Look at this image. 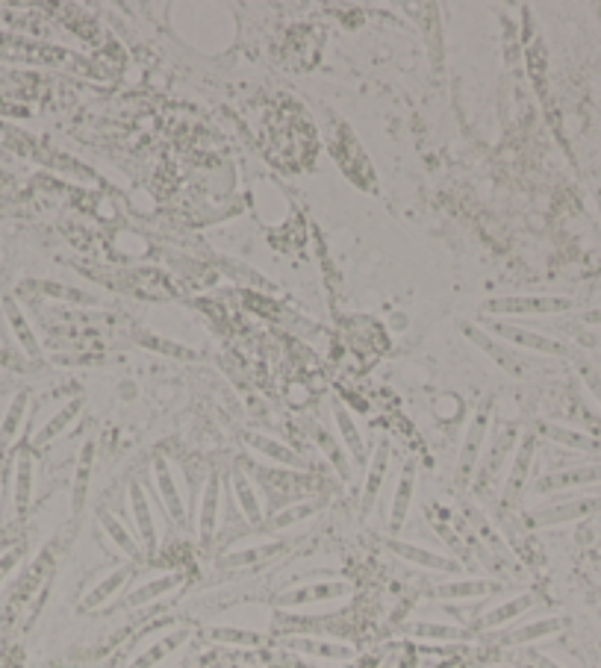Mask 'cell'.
Segmentation results:
<instances>
[{"label":"cell","instance_id":"1","mask_svg":"<svg viewBox=\"0 0 601 668\" xmlns=\"http://www.w3.org/2000/svg\"><path fill=\"white\" fill-rule=\"evenodd\" d=\"M516 442H519L516 424L498 421V424H495V433H492L490 439V451H487V457L478 463V471H475V477H472V486H475V495H478V498H487V492L495 486V480H498V474H501V465L507 463V457L516 451Z\"/></svg>","mask_w":601,"mask_h":668},{"label":"cell","instance_id":"2","mask_svg":"<svg viewBox=\"0 0 601 668\" xmlns=\"http://www.w3.org/2000/svg\"><path fill=\"white\" fill-rule=\"evenodd\" d=\"M490 418L492 401L484 398L478 404L475 415H472L469 427H466V439H463V448H460V457H457V471H454L457 486H472V477L478 471L481 454H484V442H487V433H490Z\"/></svg>","mask_w":601,"mask_h":668},{"label":"cell","instance_id":"3","mask_svg":"<svg viewBox=\"0 0 601 668\" xmlns=\"http://www.w3.org/2000/svg\"><path fill=\"white\" fill-rule=\"evenodd\" d=\"M463 336H466L484 357H490V360L495 362V368H501L504 374H510V377H528V374H531L534 362L528 360V357H522L516 348L504 345L501 339H495L484 327H478V324H463Z\"/></svg>","mask_w":601,"mask_h":668},{"label":"cell","instance_id":"4","mask_svg":"<svg viewBox=\"0 0 601 668\" xmlns=\"http://www.w3.org/2000/svg\"><path fill=\"white\" fill-rule=\"evenodd\" d=\"M354 592L348 580H316L304 583L295 589H286L274 598L277 610H298V607H313V604H328V601H342Z\"/></svg>","mask_w":601,"mask_h":668},{"label":"cell","instance_id":"5","mask_svg":"<svg viewBox=\"0 0 601 668\" xmlns=\"http://www.w3.org/2000/svg\"><path fill=\"white\" fill-rule=\"evenodd\" d=\"M487 333H492L495 339H504L510 348H516V351H537V354H546V357H566L569 351L560 345V342H554V339H548L543 333H534V330H525V327H519V324H507V321H487V327H484Z\"/></svg>","mask_w":601,"mask_h":668},{"label":"cell","instance_id":"6","mask_svg":"<svg viewBox=\"0 0 601 668\" xmlns=\"http://www.w3.org/2000/svg\"><path fill=\"white\" fill-rule=\"evenodd\" d=\"M534 451H537V436H534V433L519 436V445H516V454H513L510 474H507L504 489H501V507H504V510L516 507V501L522 498V492H525V486H528L531 463H534Z\"/></svg>","mask_w":601,"mask_h":668},{"label":"cell","instance_id":"7","mask_svg":"<svg viewBox=\"0 0 601 668\" xmlns=\"http://www.w3.org/2000/svg\"><path fill=\"white\" fill-rule=\"evenodd\" d=\"M572 307L569 298H534V295H507V298H490L481 312L487 315H546V312H563Z\"/></svg>","mask_w":601,"mask_h":668},{"label":"cell","instance_id":"8","mask_svg":"<svg viewBox=\"0 0 601 668\" xmlns=\"http://www.w3.org/2000/svg\"><path fill=\"white\" fill-rule=\"evenodd\" d=\"M386 548H389L395 557H401V560H407V563H413V566L439 571V574H463V563H457V560H451V557H445V554H437V551H431V548H422V545H413V542H401V539H389Z\"/></svg>","mask_w":601,"mask_h":668},{"label":"cell","instance_id":"9","mask_svg":"<svg viewBox=\"0 0 601 668\" xmlns=\"http://www.w3.org/2000/svg\"><path fill=\"white\" fill-rule=\"evenodd\" d=\"M130 510H133V521H136V539L142 545L145 554H154L160 539H157V524H154V513H151V501L145 492V483L133 480L130 483Z\"/></svg>","mask_w":601,"mask_h":668},{"label":"cell","instance_id":"10","mask_svg":"<svg viewBox=\"0 0 601 668\" xmlns=\"http://www.w3.org/2000/svg\"><path fill=\"white\" fill-rule=\"evenodd\" d=\"M221 477L219 474H210L207 483H204V492H201V510H198V542L201 548L213 545L216 539V530H219V507H221Z\"/></svg>","mask_w":601,"mask_h":668},{"label":"cell","instance_id":"11","mask_svg":"<svg viewBox=\"0 0 601 668\" xmlns=\"http://www.w3.org/2000/svg\"><path fill=\"white\" fill-rule=\"evenodd\" d=\"M230 492H233V498H236L239 513L245 515V521H248L251 527H263L266 515H263V507H260V495H257V489H254V480L245 474L242 465H233V468H230Z\"/></svg>","mask_w":601,"mask_h":668},{"label":"cell","instance_id":"12","mask_svg":"<svg viewBox=\"0 0 601 668\" xmlns=\"http://www.w3.org/2000/svg\"><path fill=\"white\" fill-rule=\"evenodd\" d=\"M283 648L307 654V657H319V660H330V663H342L354 657V648L336 639H322V636H286Z\"/></svg>","mask_w":601,"mask_h":668},{"label":"cell","instance_id":"13","mask_svg":"<svg viewBox=\"0 0 601 668\" xmlns=\"http://www.w3.org/2000/svg\"><path fill=\"white\" fill-rule=\"evenodd\" d=\"M504 586L498 580H484V577H460V580H448L439 583L434 589L439 601H481V598H492L498 595Z\"/></svg>","mask_w":601,"mask_h":668},{"label":"cell","instance_id":"14","mask_svg":"<svg viewBox=\"0 0 601 668\" xmlns=\"http://www.w3.org/2000/svg\"><path fill=\"white\" fill-rule=\"evenodd\" d=\"M151 471H154V483H157V492H160V501H163L168 518H171L174 524L186 527V504H183V495H180V489H177V480H174V474H171L168 460L157 457L154 465H151Z\"/></svg>","mask_w":601,"mask_h":668},{"label":"cell","instance_id":"15","mask_svg":"<svg viewBox=\"0 0 601 668\" xmlns=\"http://www.w3.org/2000/svg\"><path fill=\"white\" fill-rule=\"evenodd\" d=\"M531 607H537V595H534V592H522V595H516V598H510V601H504V604L487 610L484 616L472 624V633H492V630L510 624L513 618L525 616Z\"/></svg>","mask_w":601,"mask_h":668},{"label":"cell","instance_id":"16","mask_svg":"<svg viewBox=\"0 0 601 668\" xmlns=\"http://www.w3.org/2000/svg\"><path fill=\"white\" fill-rule=\"evenodd\" d=\"M130 577H133V563H127V566H118L115 571H110L104 580H98L89 592H86V598L80 601V613H92V610H101V607H107L115 595H121V589L130 583Z\"/></svg>","mask_w":601,"mask_h":668},{"label":"cell","instance_id":"17","mask_svg":"<svg viewBox=\"0 0 601 668\" xmlns=\"http://www.w3.org/2000/svg\"><path fill=\"white\" fill-rule=\"evenodd\" d=\"M333 421H336V430H339V442L348 451V457L354 460V465H369L366 442H363V436H360V430H357L348 407L339 398H333Z\"/></svg>","mask_w":601,"mask_h":668},{"label":"cell","instance_id":"18","mask_svg":"<svg viewBox=\"0 0 601 668\" xmlns=\"http://www.w3.org/2000/svg\"><path fill=\"white\" fill-rule=\"evenodd\" d=\"M601 510V498H581V501H566V504H554L546 510H537L531 513V524L534 527H554V524H566V521H575V518H584V515Z\"/></svg>","mask_w":601,"mask_h":668},{"label":"cell","instance_id":"19","mask_svg":"<svg viewBox=\"0 0 601 668\" xmlns=\"http://www.w3.org/2000/svg\"><path fill=\"white\" fill-rule=\"evenodd\" d=\"M254 454H260V457H266V460H272V463L283 465V468H304V457L295 451V448H289V445H283L280 439H274V436H266V433H245V439H242Z\"/></svg>","mask_w":601,"mask_h":668},{"label":"cell","instance_id":"20","mask_svg":"<svg viewBox=\"0 0 601 668\" xmlns=\"http://www.w3.org/2000/svg\"><path fill=\"white\" fill-rule=\"evenodd\" d=\"M601 465H581V468H569V471H554L546 474L534 483L537 495H548V492H560V489H572V486H587V483H599Z\"/></svg>","mask_w":601,"mask_h":668},{"label":"cell","instance_id":"21","mask_svg":"<svg viewBox=\"0 0 601 668\" xmlns=\"http://www.w3.org/2000/svg\"><path fill=\"white\" fill-rule=\"evenodd\" d=\"M404 636L422 639V642H472V627L457 624H439V621H410L401 627Z\"/></svg>","mask_w":601,"mask_h":668},{"label":"cell","instance_id":"22","mask_svg":"<svg viewBox=\"0 0 601 668\" xmlns=\"http://www.w3.org/2000/svg\"><path fill=\"white\" fill-rule=\"evenodd\" d=\"M92 468H95V442L89 439V442L80 448L77 468H74V483H71V513H74V518L83 513V510H86V504H89Z\"/></svg>","mask_w":601,"mask_h":668},{"label":"cell","instance_id":"23","mask_svg":"<svg viewBox=\"0 0 601 668\" xmlns=\"http://www.w3.org/2000/svg\"><path fill=\"white\" fill-rule=\"evenodd\" d=\"M413 492H416V463L407 460L401 468V477H398V486H395V495H392V510H389V530L398 533L410 515V504H413Z\"/></svg>","mask_w":601,"mask_h":668},{"label":"cell","instance_id":"24","mask_svg":"<svg viewBox=\"0 0 601 668\" xmlns=\"http://www.w3.org/2000/svg\"><path fill=\"white\" fill-rule=\"evenodd\" d=\"M389 442L381 439L378 442V448H375V454H372V463L366 465V483H363V498H360V510L363 515L372 513V507H375V501H378V495H381V486H383V477H386V465H389Z\"/></svg>","mask_w":601,"mask_h":668},{"label":"cell","instance_id":"25","mask_svg":"<svg viewBox=\"0 0 601 668\" xmlns=\"http://www.w3.org/2000/svg\"><path fill=\"white\" fill-rule=\"evenodd\" d=\"M307 427H310V439H313L316 448L325 454V460L333 465V471H336L342 480H351V463H348V451L342 448V442L330 433L325 424H319V421H310Z\"/></svg>","mask_w":601,"mask_h":668},{"label":"cell","instance_id":"26","mask_svg":"<svg viewBox=\"0 0 601 668\" xmlns=\"http://www.w3.org/2000/svg\"><path fill=\"white\" fill-rule=\"evenodd\" d=\"M3 315H6V324H9L12 336L18 339V348H21L30 360H42V345H39V339H36V333H33L27 315L21 312V307H18L12 298L3 301Z\"/></svg>","mask_w":601,"mask_h":668},{"label":"cell","instance_id":"27","mask_svg":"<svg viewBox=\"0 0 601 668\" xmlns=\"http://www.w3.org/2000/svg\"><path fill=\"white\" fill-rule=\"evenodd\" d=\"M83 407H86V401H83L80 395H77V398H71V401H65V404H62V407H59V410H56L54 415H51V418H48V421L39 427V433L33 436V445H36V448L51 445L56 436H62V433H65V430H68V427H71V424L80 418Z\"/></svg>","mask_w":601,"mask_h":668},{"label":"cell","instance_id":"28","mask_svg":"<svg viewBox=\"0 0 601 668\" xmlns=\"http://www.w3.org/2000/svg\"><path fill=\"white\" fill-rule=\"evenodd\" d=\"M183 583H186V577H183L180 571H171V574H163V577H154V580L142 583L139 589H133V592L124 598V607H145V604H151V601H157V598L171 595V592L180 589Z\"/></svg>","mask_w":601,"mask_h":668},{"label":"cell","instance_id":"29","mask_svg":"<svg viewBox=\"0 0 601 668\" xmlns=\"http://www.w3.org/2000/svg\"><path fill=\"white\" fill-rule=\"evenodd\" d=\"M98 524H101V530L110 536V542L130 560V563H139L142 557H145V551H142V545H139V539H136V533H130L115 515H110L107 510H101L98 513Z\"/></svg>","mask_w":601,"mask_h":668},{"label":"cell","instance_id":"30","mask_svg":"<svg viewBox=\"0 0 601 668\" xmlns=\"http://www.w3.org/2000/svg\"><path fill=\"white\" fill-rule=\"evenodd\" d=\"M12 501H15V513L24 515L30 510L33 501V454L30 451H18L15 454V474H12Z\"/></svg>","mask_w":601,"mask_h":668},{"label":"cell","instance_id":"31","mask_svg":"<svg viewBox=\"0 0 601 668\" xmlns=\"http://www.w3.org/2000/svg\"><path fill=\"white\" fill-rule=\"evenodd\" d=\"M27 407H30V392L18 389L6 412H3V421H0V451L12 448V442L18 439V433L24 427V418H27Z\"/></svg>","mask_w":601,"mask_h":668},{"label":"cell","instance_id":"32","mask_svg":"<svg viewBox=\"0 0 601 668\" xmlns=\"http://www.w3.org/2000/svg\"><path fill=\"white\" fill-rule=\"evenodd\" d=\"M325 507V501L322 498H307V501H295V504H289V507H283V510H277V513L269 515V521H263V530H286V527H292V524H298V521H307L310 515H316L319 510Z\"/></svg>","mask_w":601,"mask_h":668},{"label":"cell","instance_id":"33","mask_svg":"<svg viewBox=\"0 0 601 668\" xmlns=\"http://www.w3.org/2000/svg\"><path fill=\"white\" fill-rule=\"evenodd\" d=\"M189 639V627H174L168 636H163V639H157L148 651H142L133 663H130V668H154L163 663L168 654H174L183 642Z\"/></svg>","mask_w":601,"mask_h":668},{"label":"cell","instance_id":"34","mask_svg":"<svg viewBox=\"0 0 601 668\" xmlns=\"http://www.w3.org/2000/svg\"><path fill=\"white\" fill-rule=\"evenodd\" d=\"M560 627H563L560 618H540V621H531V624L507 630L498 642L501 645H528V642H540V639H546L551 633H557Z\"/></svg>","mask_w":601,"mask_h":668},{"label":"cell","instance_id":"35","mask_svg":"<svg viewBox=\"0 0 601 668\" xmlns=\"http://www.w3.org/2000/svg\"><path fill=\"white\" fill-rule=\"evenodd\" d=\"M27 289H36L39 295L51 298V301H65V304H74V307H98L101 301L83 289H74V286H62V283H51V280H42V283H27Z\"/></svg>","mask_w":601,"mask_h":668},{"label":"cell","instance_id":"36","mask_svg":"<svg viewBox=\"0 0 601 668\" xmlns=\"http://www.w3.org/2000/svg\"><path fill=\"white\" fill-rule=\"evenodd\" d=\"M207 639L216 645H236V648H260L266 642V633L245 630V627H210Z\"/></svg>","mask_w":601,"mask_h":668},{"label":"cell","instance_id":"37","mask_svg":"<svg viewBox=\"0 0 601 668\" xmlns=\"http://www.w3.org/2000/svg\"><path fill=\"white\" fill-rule=\"evenodd\" d=\"M280 542L277 545H257V548H242V551H233V554H224L219 560V568H248L263 563V560H272L280 554Z\"/></svg>","mask_w":601,"mask_h":668},{"label":"cell","instance_id":"38","mask_svg":"<svg viewBox=\"0 0 601 668\" xmlns=\"http://www.w3.org/2000/svg\"><path fill=\"white\" fill-rule=\"evenodd\" d=\"M537 430H540L546 439L557 442V445H566V448H575V451H596V442H590L587 436L572 433V430H566V427H557V424H546V421H540V424H537Z\"/></svg>","mask_w":601,"mask_h":668},{"label":"cell","instance_id":"39","mask_svg":"<svg viewBox=\"0 0 601 668\" xmlns=\"http://www.w3.org/2000/svg\"><path fill=\"white\" fill-rule=\"evenodd\" d=\"M136 342H139L142 348L163 351V354H171V357H177V360H198L195 351H189V348H183V345H174V342H165V339H157V336H139Z\"/></svg>","mask_w":601,"mask_h":668},{"label":"cell","instance_id":"40","mask_svg":"<svg viewBox=\"0 0 601 668\" xmlns=\"http://www.w3.org/2000/svg\"><path fill=\"white\" fill-rule=\"evenodd\" d=\"M437 533L439 536H445V542L451 545V551H454V554H460V560H466V563H469V548H463V542L454 536V530H451L448 524H437Z\"/></svg>","mask_w":601,"mask_h":668},{"label":"cell","instance_id":"41","mask_svg":"<svg viewBox=\"0 0 601 668\" xmlns=\"http://www.w3.org/2000/svg\"><path fill=\"white\" fill-rule=\"evenodd\" d=\"M21 563V548H9L3 557H0V583L12 574V568Z\"/></svg>","mask_w":601,"mask_h":668},{"label":"cell","instance_id":"42","mask_svg":"<svg viewBox=\"0 0 601 668\" xmlns=\"http://www.w3.org/2000/svg\"><path fill=\"white\" fill-rule=\"evenodd\" d=\"M587 383H590V389L596 392V398H599V401H601V380H599V377L587 371Z\"/></svg>","mask_w":601,"mask_h":668},{"label":"cell","instance_id":"43","mask_svg":"<svg viewBox=\"0 0 601 668\" xmlns=\"http://www.w3.org/2000/svg\"><path fill=\"white\" fill-rule=\"evenodd\" d=\"M534 666H537V668H560L557 663H551V660H546V657H540V654L534 657Z\"/></svg>","mask_w":601,"mask_h":668},{"label":"cell","instance_id":"44","mask_svg":"<svg viewBox=\"0 0 601 668\" xmlns=\"http://www.w3.org/2000/svg\"><path fill=\"white\" fill-rule=\"evenodd\" d=\"M584 321H590V324H601V309H593V312H587V315H584Z\"/></svg>","mask_w":601,"mask_h":668}]
</instances>
